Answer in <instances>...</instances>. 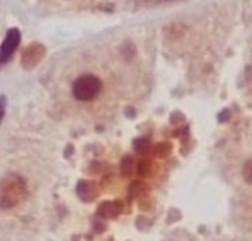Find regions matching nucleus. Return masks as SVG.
<instances>
[{"instance_id": "f257e3e1", "label": "nucleus", "mask_w": 252, "mask_h": 241, "mask_svg": "<svg viewBox=\"0 0 252 241\" xmlns=\"http://www.w3.org/2000/svg\"><path fill=\"white\" fill-rule=\"evenodd\" d=\"M27 196L25 181L15 173L6 175L0 181V209L7 210L16 207Z\"/></svg>"}, {"instance_id": "f03ea898", "label": "nucleus", "mask_w": 252, "mask_h": 241, "mask_svg": "<svg viewBox=\"0 0 252 241\" xmlns=\"http://www.w3.org/2000/svg\"><path fill=\"white\" fill-rule=\"evenodd\" d=\"M103 89L100 79L94 74H83L72 83V95L80 102L94 101Z\"/></svg>"}, {"instance_id": "7ed1b4c3", "label": "nucleus", "mask_w": 252, "mask_h": 241, "mask_svg": "<svg viewBox=\"0 0 252 241\" xmlns=\"http://www.w3.org/2000/svg\"><path fill=\"white\" fill-rule=\"evenodd\" d=\"M19 41H21L19 30L18 28L9 30L6 37H4V40L0 44V65H4L12 58V55L15 53L16 47L19 46Z\"/></svg>"}, {"instance_id": "20e7f679", "label": "nucleus", "mask_w": 252, "mask_h": 241, "mask_svg": "<svg viewBox=\"0 0 252 241\" xmlns=\"http://www.w3.org/2000/svg\"><path fill=\"white\" fill-rule=\"evenodd\" d=\"M46 55V47L40 43H31L28 44L24 52H22V59H21V65L27 70L34 68Z\"/></svg>"}, {"instance_id": "39448f33", "label": "nucleus", "mask_w": 252, "mask_h": 241, "mask_svg": "<svg viewBox=\"0 0 252 241\" xmlns=\"http://www.w3.org/2000/svg\"><path fill=\"white\" fill-rule=\"evenodd\" d=\"M77 191H78L80 197L83 200H86V201H92L93 199L97 197V190H96V187H94L93 182H86V181L80 182Z\"/></svg>"}, {"instance_id": "423d86ee", "label": "nucleus", "mask_w": 252, "mask_h": 241, "mask_svg": "<svg viewBox=\"0 0 252 241\" xmlns=\"http://www.w3.org/2000/svg\"><path fill=\"white\" fill-rule=\"evenodd\" d=\"M121 212V203H117V201H108V203H103L100 207H99V216L102 218H115L118 213Z\"/></svg>"}, {"instance_id": "0eeeda50", "label": "nucleus", "mask_w": 252, "mask_h": 241, "mask_svg": "<svg viewBox=\"0 0 252 241\" xmlns=\"http://www.w3.org/2000/svg\"><path fill=\"white\" fill-rule=\"evenodd\" d=\"M134 170H136L134 160H133L130 156L124 157V159H123V163H121V172H123V175H124V176H130Z\"/></svg>"}, {"instance_id": "6e6552de", "label": "nucleus", "mask_w": 252, "mask_h": 241, "mask_svg": "<svg viewBox=\"0 0 252 241\" xmlns=\"http://www.w3.org/2000/svg\"><path fill=\"white\" fill-rule=\"evenodd\" d=\"M136 170H137V173H139L140 176H148V175L151 173V170H152V163H151V160H148V159L140 160L139 164L136 166Z\"/></svg>"}, {"instance_id": "1a4fd4ad", "label": "nucleus", "mask_w": 252, "mask_h": 241, "mask_svg": "<svg viewBox=\"0 0 252 241\" xmlns=\"http://www.w3.org/2000/svg\"><path fill=\"white\" fill-rule=\"evenodd\" d=\"M171 153V145L167 144V142H162V144H158L155 148H154V154L155 157H165Z\"/></svg>"}, {"instance_id": "9d476101", "label": "nucleus", "mask_w": 252, "mask_h": 241, "mask_svg": "<svg viewBox=\"0 0 252 241\" xmlns=\"http://www.w3.org/2000/svg\"><path fill=\"white\" fill-rule=\"evenodd\" d=\"M242 176H244V179H245L248 184H251L252 185V159L245 163V166H244V169H242Z\"/></svg>"}, {"instance_id": "9b49d317", "label": "nucleus", "mask_w": 252, "mask_h": 241, "mask_svg": "<svg viewBox=\"0 0 252 241\" xmlns=\"http://www.w3.org/2000/svg\"><path fill=\"white\" fill-rule=\"evenodd\" d=\"M149 150V142L148 141H137L136 142V151L137 153H146Z\"/></svg>"}, {"instance_id": "f8f14e48", "label": "nucleus", "mask_w": 252, "mask_h": 241, "mask_svg": "<svg viewBox=\"0 0 252 241\" xmlns=\"http://www.w3.org/2000/svg\"><path fill=\"white\" fill-rule=\"evenodd\" d=\"M4 108H6V99L1 96V98H0V123H1L3 116H4Z\"/></svg>"}]
</instances>
